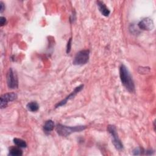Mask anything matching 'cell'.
I'll use <instances>...</instances> for the list:
<instances>
[{"label":"cell","instance_id":"13","mask_svg":"<svg viewBox=\"0 0 156 156\" xmlns=\"http://www.w3.org/2000/svg\"><path fill=\"white\" fill-rule=\"evenodd\" d=\"M13 143L18 147H21V148H25L27 147V143L26 141L22 139L18 138H15L13 140Z\"/></svg>","mask_w":156,"mask_h":156},{"label":"cell","instance_id":"3","mask_svg":"<svg viewBox=\"0 0 156 156\" xmlns=\"http://www.w3.org/2000/svg\"><path fill=\"white\" fill-rule=\"evenodd\" d=\"M107 130L112 138V142L114 146L115 147V148L119 151L122 150L123 149V144L119 138L116 127L114 125L110 124L107 126Z\"/></svg>","mask_w":156,"mask_h":156},{"label":"cell","instance_id":"7","mask_svg":"<svg viewBox=\"0 0 156 156\" xmlns=\"http://www.w3.org/2000/svg\"><path fill=\"white\" fill-rule=\"evenodd\" d=\"M83 86H84V85H83V84H81V85L77 86V87H76V88H74V90L68 96H66L64 99H63L62 101H60L59 102H58V103L55 105V108H58V107H61V106H63V105H65V104H66V102H67L68 101H69V100L73 99V98L77 95V94H78V93L83 89Z\"/></svg>","mask_w":156,"mask_h":156},{"label":"cell","instance_id":"9","mask_svg":"<svg viewBox=\"0 0 156 156\" xmlns=\"http://www.w3.org/2000/svg\"><path fill=\"white\" fill-rule=\"evenodd\" d=\"M96 3H97V6L98 7V9L99 12L101 13V14L104 16H108L110 13V11L107 7L104 2L101 1H96Z\"/></svg>","mask_w":156,"mask_h":156},{"label":"cell","instance_id":"4","mask_svg":"<svg viewBox=\"0 0 156 156\" xmlns=\"http://www.w3.org/2000/svg\"><path fill=\"white\" fill-rule=\"evenodd\" d=\"M89 50H82L79 51L75 55L73 61L74 65H83L87 63L90 57Z\"/></svg>","mask_w":156,"mask_h":156},{"label":"cell","instance_id":"15","mask_svg":"<svg viewBox=\"0 0 156 156\" xmlns=\"http://www.w3.org/2000/svg\"><path fill=\"white\" fill-rule=\"evenodd\" d=\"M71 43H72V38L71 37L68 43H67V44H66V53L68 54L71 51Z\"/></svg>","mask_w":156,"mask_h":156},{"label":"cell","instance_id":"11","mask_svg":"<svg viewBox=\"0 0 156 156\" xmlns=\"http://www.w3.org/2000/svg\"><path fill=\"white\" fill-rule=\"evenodd\" d=\"M9 155L11 156H21L23 155V151L21 147L18 146H12L9 149Z\"/></svg>","mask_w":156,"mask_h":156},{"label":"cell","instance_id":"10","mask_svg":"<svg viewBox=\"0 0 156 156\" xmlns=\"http://www.w3.org/2000/svg\"><path fill=\"white\" fill-rule=\"evenodd\" d=\"M55 126L53 121L49 119L46 121L43 126V130L46 134H49L54 129Z\"/></svg>","mask_w":156,"mask_h":156},{"label":"cell","instance_id":"16","mask_svg":"<svg viewBox=\"0 0 156 156\" xmlns=\"http://www.w3.org/2000/svg\"><path fill=\"white\" fill-rule=\"evenodd\" d=\"M138 69H141V71H138L140 74L148 73L150 71V68L149 67H141L139 68Z\"/></svg>","mask_w":156,"mask_h":156},{"label":"cell","instance_id":"18","mask_svg":"<svg viewBox=\"0 0 156 156\" xmlns=\"http://www.w3.org/2000/svg\"><path fill=\"white\" fill-rule=\"evenodd\" d=\"M0 5H1L0 12H1V13H2L3 11L5 10V5H4V4L2 1H1V2H0Z\"/></svg>","mask_w":156,"mask_h":156},{"label":"cell","instance_id":"5","mask_svg":"<svg viewBox=\"0 0 156 156\" xmlns=\"http://www.w3.org/2000/svg\"><path fill=\"white\" fill-rule=\"evenodd\" d=\"M7 84L10 89H16L18 87L17 75L12 68H9L7 74Z\"/></svg>","mask_w":156,"mask_h":156},{"label":"cell","instance_id":"12","mask_svg":"<svg viewBox=\"0 0 156 156\" xmlns=\"http://www.w3.org/2000/svg\"><path fill=\"white\" fill-rule=\"evenodd\" d=\"M27 110L32 112H35L39 109V105L36 101H31L26 105Z\"/></svg>","mask_w":156,"mask_h":156},{"label":"cell","instance_id":"17","mask_svg":"<svg viewBox=\"0 0 156 156\" xmlns=\"http://www.w3.org/2000/svg\"><path fill=\"white\" fill-rule=\"evenodd\" d=\"M6 23V18L4 16H1L0 18V24L1 26H3Z\"/></svg>","mask_w":156,"mask_h":156},{"label":"cell","instance_id":"1","mask_svg":"<svg viewBox=\"0 0 156 156\" xmlns=\"http://www.w3.org/2000/svg\"><path fill=\"white\" fill-rule=\"evenodd\" d=\"M119 77L121 82L125 88L130 93L135 91L134 82L127 68L123 64L119 66Z\"/></svg>","mask_w":156,"mask_h":156},{"label":"cell","instance_id":"6","mask_svg":"<svg viewBox=\"0 0 156 156\" xmlns=\"http://www.w3.org/2000/svg\"><path fill=\"white\" fill-rule=\"evenodd\" d=\"M17 99V94L15 93L10 92V93H7L5 94H4L1 96L0 99H1V103H0V107L1 108H5L9 102H12L15 101Z\"/></svg>","mask_w":156,"mask_h":156},{"label":"cell","instance_id":"14","mask_svg":"<svg viewBox=\"0 0 156 156\" xmlns=\"http://www.w3.org/2000/svg\"><path fill=\"white\" fill-rule=\"evenodd\" d=\"M146 150H144V149L138 147H136L133 151V155H146Z\"/></svg>","mask_w":156,"mask_h":156},{"label":"cell","instance_id":"8","mask_svg":"<svg viewBox=\"0 0 156 156\" xmlns=\"http://www.w3.org/2000/svg\"><path fill=\"white\" fill-rule=\"evenodd\" d=\"M138 27L140 29L143 30H151L154 27L153 20L150 18H144L138 23Z\"/></svg>","mask_w":156,"mask_h":156},{"label":"cell","instance_id":"2","mask_svg":"<svg viewBox=\"0 0 156 156\" xmlns=\"http://www.w3.org/2000/svg\"><path fill=\"white\" fill-rule=\"evenodd\" d=\"M87 128L86 126H67L61 124L56 125V132L57 134L63 137H66L73 133L79 132Z\"/></svg>","mask_w":156,"mask_h":156}]
</instances>
